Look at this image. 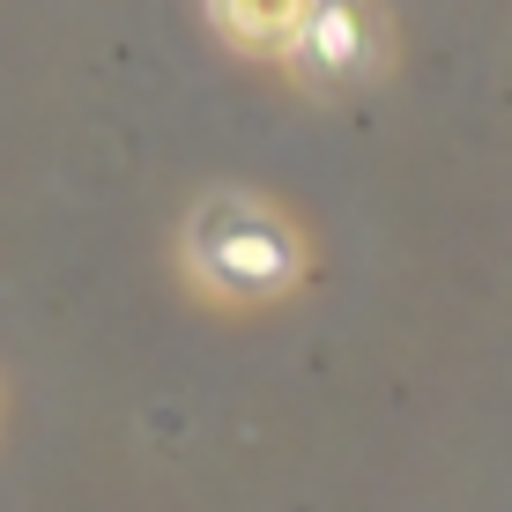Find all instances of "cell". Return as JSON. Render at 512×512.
<instances>
[{"label": "cell", "instance_id": "6da1fadb", "mask_svg": "<svg viewBox=\"0 0 512 512\" xmlns=\"http://www.w3.org/2000/svg\"><path fill=\"white\" fill-rule=\"evenodd\" d=\"M186 260L216 297H268L282 282H297V268H305L297 231L268 201H253V193H216V201L193 208Z\"/></svg>", "mask_w": 512, "mask_h": 512}, {"label": "cell", "instance_id": "7a4b0ae2", "mask_svg": "<svg viewBox=\"0 0 512 512\" xmlns=\"http://www.w3.org/2000/svg\"><path fill=\"white\" fill-rule=\"evenodd\" d=\"M305 15H312V0H216V23L253 52H290Z\"/></svg>", "mask_w": 512, "mask_h": 512}]
</instances>
